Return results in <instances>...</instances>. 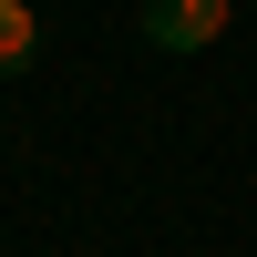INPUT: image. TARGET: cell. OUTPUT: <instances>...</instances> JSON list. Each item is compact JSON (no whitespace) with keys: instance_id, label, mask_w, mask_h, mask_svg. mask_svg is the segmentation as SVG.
Masks as SVG:
<instances>
[{"instance_id":"1","label":"cell","mask_w":257,"mask_h":257,"mask_svg":"<svg viewBox=\"0 0 257 257\" xmlns=\"http://www.w3.org/2000/svg\"><path fill=\"white\" fill-rule=\"evenodd\" d=\"M226 11H237V0H144V41H155V52H206V41L226 31Z\"/></svg>"},{"instance_id":"2","label":"cell","mask_w":257,"mask_h":257,"mask_svg":"<svg viewBox=\"0 0 257 257\" xmlns=\"http://www.w3.org/2000/svg\"><path fill=\"white\" fill-rule=\"evenodd\" d=\"M31 52H41V11L31 0H0V82L31 72Z\"/></svg>"}]
</instances>
